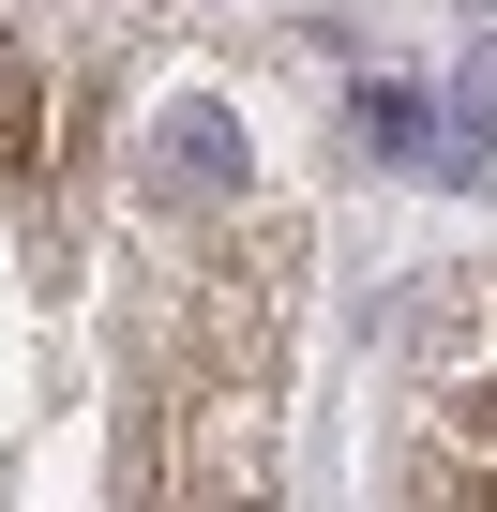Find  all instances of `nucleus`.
I'll return each instance as SVG.
<instances>
[{"instance_id":"7ed1b4c3","label":"nucleus","mask_w":497,"mask_h":512,"mask_svg":"<svg viewBox=\"0 0 497 512\" xmlns=\"http://www.w3.org/2000/svg\"><path fill=\"white\" fill-rule=\"evenodd\" d=\"M437 437H452V452H482V467H497V362H482V377H452V392H437Z\"/></svg>"},{"instance_id":"f257e3e1","label":"nucleus","mask_w":497,"mask_h":512,"mask_svg":"<svg viewBox=\"0 0 497 512\" xmlns=\"http://www.w3.org/2000/svg\"><path fill=\"white\" fill-rule=\"evenodd\" d=\"M166 181H211V196H226V181H241V136H226L211 106H181V121H166Z\"/></svg>"},{"instance_id":"f03ea898","label":"nucleus","mask_w":497,"mask_h":512,"mask_svg":"<svg viewBox=\"0 0 497 512\" xmlns=\"http://www.w3.org/2000/svg\"><path fill=\"white\" fill-rule=\"evenodd\" d=\"M31 151H46V61L0 46V166H31Z\"/></svg>"}]
</instances>
